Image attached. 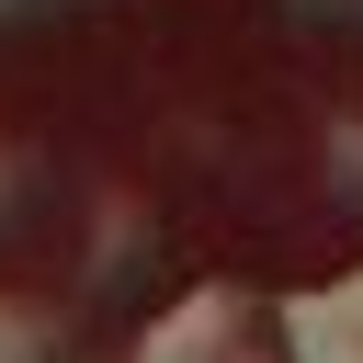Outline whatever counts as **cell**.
<instances>
[{"label": "cell", "mask_w": 363, "mask_h": 363, "mask_svg": "<svg viewBox=\"0 0 363 363\" xmlns=\"http://www.w3.org/2000/svg\"><path fill=\"white\" fill-rule=\"evenodd\" d=\"M136 363H284V340H272V318H261L238 284H204V295H182V306L136 340Z\"/></svg>", "instance_id": "1"}, {"label": "cell", "mask_w": 363, "mask_h": 363, "mask_svg": "<svg viewBox=\"0 0 363 363\" xmlns=\"http://www.w3.org/2000/svg\"><path fill=\"white\" fill-rule=\"evenodd\" d=\"M272 340H284V363H363V272H340V284L295 295Z\"/></svg>", "instance_id": "2"}, {"label": "cell", "mask_w": 363, "mask_h": 363, "mask_svg": "<svg viewBox=\"0 0 363 363\" xmlns=\"http://www.w3.org/2000/svg\"><path fill=\"white\" fill-rule=\"evenodd\" d=\"M0 363H45V340H34V318H23V306H0Z\"/></svg>", "instance_id": "3"}, {"label": "cell", "mask_w": 363, "mask_h": 363, "mask_svg": "<svg viewBox=\"0 0 363 363\" xmlns=\"http://www.w3.org/2000/svg\"><path fill=\"white\" fill-rule=\"evenodd\" d=\"M306 11H352V23H363V0H306Z\"/></svg>", "instance_id": "4"}]
</instances>
